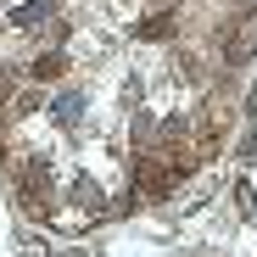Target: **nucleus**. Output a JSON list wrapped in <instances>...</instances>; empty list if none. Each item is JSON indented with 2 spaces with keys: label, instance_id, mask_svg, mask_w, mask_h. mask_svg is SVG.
<instances>
[{
  "label": "nucleus",
  "instance_id": "obj_1",
  "mask_svg": "<svg viewBox=\"0 0 257 257\" xmlns=\"http://www.w3.org/2000/svg\"><path fill=\"white\" fill-rule=\"evenodd\" d=\"M62 73H67V56H62V51L34 56V78H62Z\"/></svg>",
  "mask_w": 257,
  "mask_h": 257
},
{
  "label": "nucleus",
  "instance_id": "obj_2",
  "mask_svg": "<svg viewBox=\"0 0 257 257\" xmlns=\"http://www.w3.org/2000/svg\"><path fill=\"white\" fill-rule=\"evenodd\" d=\"M73 201H78L84 212H101V207H106V196H101V185H90V179H78V190H73Z\"/></svg>",
  "mask_w": 257,
  "mask_h": 257
},
{
  "label": "nucleus",
  "instance_id": "obj_3",
  "mask_svg": "<svg viewBox=\"0 0 257 257\" xmlns=\"http://www.w3.org/2000/svg\"><path fill=\"white\" fill-rule=\"evenodd\" d=\"M174 34V17H151V23H140V39H168Z\"/></svg>",
  "mask_w": 257,
  "mask_h": 257
}]
</instances>
